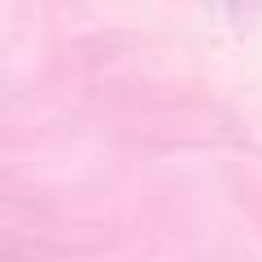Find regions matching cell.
I'll return each instance as SVG.
<instances>
[{
	"label": "cell",
	"instance_id": "cell-1",
	"mask_svg": "<svg viewBox=\"0 0 262 262\" xmlns=\"http://www.w3.org/2000/svg\"><path fill=\"white\" fill-rule=\"evenodd\" d=\"M223 5H236V0H223Z\"/></svg>",
	"mask_w": 262,
	"mask_h": 262
}]
</instances>
